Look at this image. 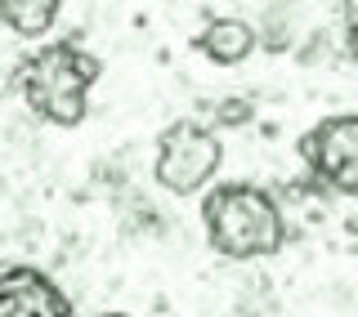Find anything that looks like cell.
Returning <instances> with one entry per match:
<instances>
[{"instance_id": "5b68a950", "label": "cell", "mask_w": 358, "mask_h": 317, "mask_svg": "<svg viewBox=\"0 0 358 317\" xmlns=\"http://www.w3.org/2000/svg\"><path fill=\"white\" fill-rule=\"evenodd\" d=\"M0 317H76L59 281L36 264H0Z\"/></svg>"}, {"instance_id": "ba28073f", "label": "cell", "mask_w": 358, "mask_h": 317, "mask_svg": "<svg viewBox=\"0 0 358 317\" xmlns=\"http://www.w3.org/2000/svg\"><path fill=\"white\" fill-rule=\"evenodd\" d=\"M255 117V103L251 98H220L215 112H210V130H224V126H246Z\"/></svg>"}, {"instance_id": "7a4b0ae2", "label": "cell", "mask_w": 358, "mask_h": 317, "mask_svg": "<svg viewBox=\"0 0 358 317\" xmlns=\"http://www.w3.org/2000/svg\"><path fill=\"white\" fill-rule=\"evenodd\" d=\"M206 246L224 259H268L287 246L278 197L260 184H215L201 192Z\"/></svg>"}, {"instance_id": "3957f363", "label": "cell", "mask_w": 358, "mask_h": 317, "mask_svg": "<svg viewBox=\"0 0 358 317\" xmlns=\"http://www.w3.org/2000/svg\"><path fill=\"white\" fill-rule=\"evenodd\" d=\"M224 161V143L220 134L201 121H175L157 134V156H152V175L157 184L175 197H193L206 192V184L220 175Z\"/></svg>"}, {"instance_id": "9c48e42d", "label": "cell", "mask_w": 358, "mask_h": 317, "mask_svg": "<svg viewBox=\"0 0 358 317\" xmlns=\"http://www.w3.org/2000/svg\"><path fill=\"white\" fill-rule=\"evenodd\" d=\"M345 54L358 63V9H350V18H345Z\"/></svg>"}, {"instance_id": "52a82bcc", "label": "cell", "mask_w": 358, "mask_h": 317, "mask_svg": "<svg viewBox=\"0 0 358 317\" xmlns=\"http://www.w3.org/2000/svg\"><path fill=\"white\" fill-rule=\"evenodd\" d=\"M63 5L59 0H0V22H5L9 31H18V36L36 40L45 31L59 22Z\"/></svg>"}, {"instance_id": "8992f818", "label": "cell", "mask_w": 358, "mask_h": 317, "mask_svg": "<svg viewBox=\"0 0 358 317\" xmlns=\"http://www.w3.org/2000/svg\"><path fill=\"white\" fill-rule=\"evenodd\" d=\"M193 50L201 54V59L220 63V67H238L246 63L255 50H260V31L251 27L246 18L238 14H206V22H201V31L193 36Z\"/></svg>"}, {"instance_id": "6da1fadb", "label": "cell", "mask_w": 358, "mask_h": 317, "mask_svg": "<svg viewBox=\"0 0 358 317\" xmlns=\"http://www.w3.org/2000/svg\"><path fill=\"white\" fill-rule=\"evenodd\" d=\"M99 72H103V63L90 50L72 40H50L22 54L18 67L9 72V85L41 121L76 130L90 112V85L99 81Z\"/></svg>"}, {"instance_id": "30bf717a", "label": "cell", "mask_w": 358, "mask_h": 317, "mask_svg": "<svg viewBox=\"0 0 358 317\" xmlns=\"http://www.w3.org/2000/svg\"><path fill=\"white\" fill-rule=\"evenodd\" d=\"M99 317H130V313H99Z\"/></svg>"}, {"instance_id": "277c9868", "label": "cell", "mask_w": 358, "mask_h": 317, "mask_svg": "<svg viewBox=\"0 0 358 317\" xmlns=\"http://www.w3.org/2000/svg\"><path fill=\"white\" fill-rule=\"evenodd\" d=\"M296 152L305 161L309 188L358 201V112L322 117L313 130L300 134Z\"/></svg>"}]
</instances>
